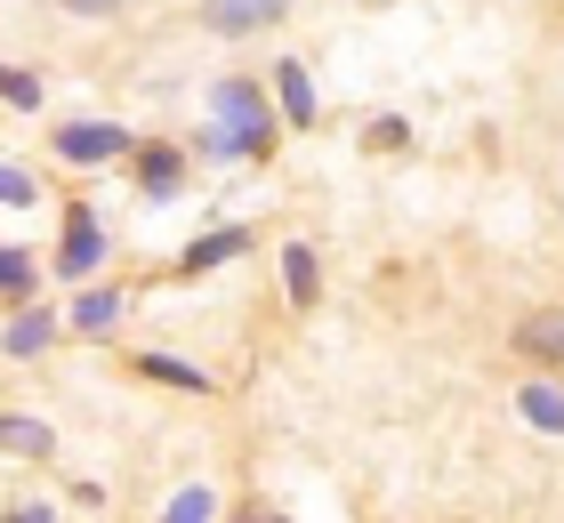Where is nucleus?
I'll use <instances>...</instances> for the list:
<instances>
[{
  "label": "nucleus",
  "instance_id": "1",
  "mask_svg": "<svg viewBox=\"0 0 564 523\" xmlns=\"http://www.w3.org/2000/svg\"><path fill=\"white\" fill-rule=\"evenodd\" d=\"M282 138V113L267 81H250V73H218L210 89H202V129H194V162L210 170H242V162H267Z\"/></svg>",
  "mask_w": 564,
  "mask_h": 523
},
{
  "label": "nucleus",
  "instance_id": "2",
  "mask_svg": "<svg viewBox=\"0 0 564 523\" xmlns=\"http://www.w3.org/2000/svg\"><path fill=\"white\" fill-rule=\"evenodd\" d=\"M106 266H113V226L97 218L89 201H73V209H65V233H57V250H48V274H57L65 291H73V282H97Z\"/></svg>",
  "mask_w": 564,
  "mask_h": 523
},
{
  "label": "nucleus",
  "instance_id": "3",
  "mask_svg": "<svg viewBox=\"0 0 564 523\" xmlns=\"http://www.w3.org/2000/svg\"><path fill=\"white\" fill-rule=\"evenodd\" d=\"M130 145H138V129L106 121V113H82V121L48 129V153H57L65 170H113V162H130Z\"/></svg>",
  "mask_w": 564,
  "mask_h": 523
},
{
  "label": "nucleus",
  "instance_id": "4",
  "mask_svg": "<svg viewBox=\"0 0 564 523\" xmlns=\"http://www.w3.org/2000/svg\"><path fill=\"white\" fill-rule=\"evenodd\" d=\"M186 177H194V145L177 138H138L130 145V186L145 209H177L186 201Z\"/></svg>",
  "mask_w": 564,
  "mask_h": 523
},
{
  "label": "nucleus",
  "instance_id": "5",
  "mask_svg": "<svg viewBox=\"0 0 564 523\" xmlns=\"http://www.w3.org/2000/svg\"><path fill=\"white\" fill-rule=\"evenodd\" d=\"M121 314H130V291L121 282H73V298H65V338H113L121 330Z\"/></svg>",
  "mask_w": 564,
  "mask_h": 523
},
{
  "label": "nucleus",
  "instance_id": "6",
  "mask_svg": "<svg viewBox=\"0 0 564 523\" xmlns=\"http://www.w3.org/2000/svg\"><path fill=\"white\" fill-rule=\"evenodd\" d=\"M267 97H274L282 129H323V89H315V73H306V57H274L267 65Z\"/></svg>",
  "mask_w": 564,
  "mask_h": 523
},
{
  "label": "nucleus",
  "instance_id": "7",
  "mask_svg": "<svg viewBox=\"0 0 564 523\" xmlns=\"http://www.w3.org/2000/svg\"><path fill=\"white\" fill-rule=\"evenodd\" d=\"M57 338H65V306L24 298L9 323H0V355H9V362H41V355H57Z\"/></svg>",
  "mask_w": 564,
  "mask_h": 523
},
{
  "label": "nucleus",
  "instance_id": "8",
  "mask_svg": "<svg viewBox=\"0 0 564 523\" xmlns=\"http://www.w3.org/2000/svg\"><path fill=\"white\" fill-rule=\"evenodd\" d=\"M259 250V233H250L242 218H226V226H202L186 250H177V274H218V266H242V258Z\"/></svg>",
  "mask_w": 564,
  "mask_h": 523
},
{
  "label": "nucleus",
  "instance_id": "9",
  "mask_svg": "<svg viewBox=\"0 0 564 523\" xmlns=\"http://www.w3.org/2000/svg\"><path fill=\"white\" fill-rule=\"evenodd\" d=\"M130 371L153 379V386H170V395H218V371H202L194 355H170V347H138Z\"/></svg>",
  "mask_w": 564,
  "mask_h": 523
},
{
  "label": "nucleus",
  "instance_id": "10",
  "mask_svg": "<svg viewBox=\"0 0 564 523\" xmlns=\"http://www.w3.org/2000/svg\"><path fill=\"white\" fill-rule=\"evenodd\" d=\"M202 24L218 41H259L282 24V0H202Z\"/></svg>",
  "mask_w": 564,
  "mask_h": 523
},
{
  "label": "nucleus",
  "instance_id": "11",
  "mask_svg": "<svg viewBox=\"0 0 564 523\" xmlns=\"http://www.w3.org/2000/svg\"><path fill=\"white\" fill-rule=\"evenodd\" d=\"M0 451L9 459H57V427H48L41 411H0Z\"/></svg>",
  "mask_w": 564,
  "mask_h": 523
},
{
  "label": "nucleus",
  "instance_id": "12",
  "mask_svg": "<svg viewBox=\"0 0 564 523\" xmlns=\"http://www.w3.org/2000/svg\"><path fill=\"white\" fill-rule=\"evenodd\" d=\"M41 274H48V258L33 242H9V233H0V298H9V306L41 298Z\"/></svg>",
  "mask_w": 564,
  "mask_h": 523
},
{
  "label": "nucleus",
  "instance_id": "13",
  "mask_svg": "<svg viewBox=\"0 0 564 523\" xmlns=\"http://www.w3.org/2000/svg\"><path fill=\"white\" fill-rule=\"evenodd\" d=\"M517 418H524L532 435H564V379H556V371L524 379V386H517Z\"/></svg>",
  "mask_w": 564,
  "mask_h": 523
},
{
  "label": "nucleus",
  "instance_id": "14",
  "mask_svg": "<svg viewBox=\"0 0 564 523\" xmlns=\"http://www.w3.org/2000/svg\"><path fill=\"white\" fill-rule=\"evenodd\" d=\"M517 355H524V362H541V371H556V362H564V306L524 314V323H517Z\"/></svg>",
  "mask_w": 564,
  "mask_h": 523
},
{
  "label": "nucleus",
  "instance_id": "15",
  "mask_svg": "<svg viewBox=\"0 0 564 523\" xmlns=\"http://www.w3.org/2000/svg\"><path fill=\"white\" fill-rule=\"evenodd\" d=\"M282 298H291L299 314L323 298V258H315V242H282Z\"/></svg>",
  "mask_w": 564,
  "mask_h": 523
},
{
  "label": "nucleus",
  "instance_id": "16",
  "mask_svg": "<svg viewBox=\"0 0 564 523\" xmlns=\"http://www.w3.org/2000/svg\"><path fill=\"white\" fill-rule=\"evenodd\" d=\"M218 483H177L170 500H162V523H218Z\"/></svg>",
  "mask_w": 564,
  "mask_h": 523
},
{
  "label": "nucleus",
  "instance_id": "17",
  "mask_svg": "<svg viewBox=\"0 0 564 523\" xmlns=\"http://www.w3.org/2000/svg\"><path fill=\"white\" fill-rule=\"evenodd\" d=\"M0 105H9V113H41V105H48V81H41L33 65H9V57H0Z\"/></svg>",
  "mask_w": 564,
  "mask_h": 523
},
{
  "label": "nucleus",
  "instance_id": "18",
  "mask_svg": "<svg viewBox=\"0 0 564 523\" xmlns=\"http://www.w3.org/2000/svg\"><path fill=\"white\" fill-rule=\"evenodd\" d=\"M0 209H24V218L41 209V170L33 162H9V153H0Z\"/></svg>",
  "mask_w": 564,
  "mask_h": 523
},
{
  "label": "nucleus",
  "instance_id": "19",
  "mask_svg": "<svg viewBox=\"0 0 564 523\" xmlns=\"http://www.w3.org/2000/svg\"><path fill=\"white\" fill-rule=\"evenodd\" d=\"M57 9L73 24H113V17H130V0H57Z\"/></svg>",
  "mask_w": 564,
  "mask_h": 523
},
{
  "label": "nucleus",
  "instance_id": "20",
  "mask_svg": "<svg viewBox=\"0 0 564 523\" xmlns=\"http://www.w3.org/2000/svg\"><path fill=\"white\" fill-rule=\"evenodd\" d=\"M403 138H412V121H403V113H379V121H371V145H379V153L403 145Z\"/></svg>",
  "mask_w": 564,
  "mask_h": 523
},
{
  "label": "nucleus",
  "instance_id": "21",
  "mask_svg": "<svg viewBox=\"0 0 564 523\" xmlns=\"http://www.w3.org/2000/svg\"><path fill=\"white\" fill-rule=\"evenodd\" d=\"M0 523H57V500H17Z\"/></svg>",
  "mask_w": 564,
  "mask_h": 523
},
{
  "label": "nucleus",
  "instance_id": "22",
  "mask_svg": "<svg viewBox=\"0 0 564 523\" xmlns=\"http://www.w3.org/2000/svg\"><path fill=\"white\" fill-rule=\"evenodd\" d=\"M242 523H291V515H267V508H259V515H242Z\"/></svg>",
  "mask_w": 564,
  "mask_h": 523
},
{
  "label": "nucleus",
  "instance_id": "23",
  "mask_svg": "<svg viewBox=\"0 0 564 523\" xmlns=\"http://www.w3.org/2000/svg\"><path fill=\"white\" fill-rule=\"evenodd\" d=\"M282 9H291V0H282Z\"/></svg>",
  "mask_w": 564,
  "mask_h": 523
},
{
  "label": "nucleus",
  "instance_id": "24",
  "mask_svg": "<svg viewBox=\"0 0 564 523\" xmlns=\"http://www.w3.org/2000/svg\"><path fill=\"white\" fill-rule=\"evenodd\" d=\"M9 9H17V0H9Z\"/></svg>",
  "mask_w": 564,
  "mask_h": 523
}]
</instances>
